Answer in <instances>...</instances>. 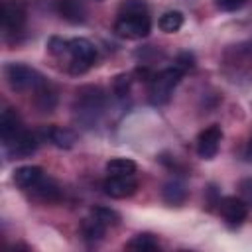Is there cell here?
<instances>
[{"label": "cell", "mask_w": 252, "mask_h": 252, "mask_svg": "<svg viewBox=\"0 0 252 252\" xmlns=\"http://www.w3.org/2000/svg\"><path fill=\"white\" fill-rule=\"evenodd\" d=\"M39 199H43V201H57L59 199V195H61V191H59V187H57V183L53 181V179H49V177H43L33 189H32Z\"/></svg>", "instance_id": "18"}, {"label": "cell", "mask_w": 252, "mask_h": 252, "mask_svg": "<svg viewBox=\"0 0 252 252\" xmlns=\"http://www.w3.org/2000/svg\"><path fill=\"white\" fill-rule=\"evenodd\" d=\"M22 130V120L18 116V112L14 108H6L0 116V136L2 142H8L10 138H14L18 132Z\"/></svg>", "instance_id": "11"}, {"label": "cell", "mask_w": 252, "mask_h": 252, "mask_svg": "<svg viewBox=\"0 0 252 252\" xmlns=\"http://www.w3.org/2000/svg\"><path fill=\"white\" fill-rule=\"evenodd\" d=\"M59 12L71 24H83L87 18V8L83 0H59Z\"/></svg>", "instance_id": "12"}, {"label": "cell", "mask_w": 252, "mask_h": 252, "mask_svg": "<svg viewBox=\"0 0 252 252\" xmlns=\"http://www.w3.org/2000/svg\"><path fill=\"white\" fill-rule=\"evenodd\" d=\"M43 177H45V173L39 165H22L14 171V183L20 189H30L32 191Z\"/></svg>", "instance_id": "10"}, {"label": "cell", "mask_w": 252, "mask_h": 252, "mask_svg": "<svg viewBox=\"0 0 252 252\" xmlns=\"http://www.w3.org/2000/svg\"><path fill=\"white\" fill-rule=\"evenodd\" d=\"M126 248H130V250H138V252H152V250H158L159 244H158V240H156L154 234H150V232H142V234H136V236L126 244Z\"/></svg>", "instance_id": "19"}, {"label": "cell", "mask_w": 252, "mask_h": 252, "mask_svg": "<svg viewBox=\"0 0 252 252\" xmlns=\"http://www.w3.org/2000/svg\"><path fill=\"white\" fill-rule=\"evenodd\" d=\"M161 197H163V201L169 203V205H181V203L187 199V187H185L181 181L171 179V181H167V183L163 185Z\"/></svg>", "instance_id": "15"}, {"label": "cell", "mask_w": 252, "mask_h": 252, "mask_svg": "<svg viewBox=\"0 0 252 252\" xmlns=\"http://www.w3.org/2000/svg\"><path fill=\"white\" fill-rule=\"evenodd\" d=\"M220 140H222V130H220V126L213 124V126L201 130L199 136H197V154H199V158H203V159L215 158L217 152H219Z\"/></svg>", "instance_id": "5"}, {"label": "cell", "mask_w": 252, "mask_h": 252, "mask_svg": "<svg viewBox=\"0 0 252 252\" xmlns=\"http://www.w3.org/2000/svg\"><path fill=\"white\" fill-rule=\"evenodd\" d=\"M104 230H106V224H102L100 220H96L94 217L91 219H85L81 222V234L85 236V240L89 242H96L104 236Z\"/></svg>", "instance_id": "17"}, {"label": "cell", "mask_w": 252, "mask_h": 252, "mask_svg": "<svg viewBox=\"0 0 252 252\" xmlns=\"http://www.w3.org/2000/svg\"><path fill=\"white\" fill-rule=\"evenodd\" d=\"M128 89H130V77L128 75H118L114 79V93L118 96H124L128 93Z\"/></svg>", "instance_id": "24"}, {"label": "cell", "mask_w": 252, "mask_h": 252, "mask_svg": "<svg viewBox=\"0 0 252 252\" xmlns=\"http://www.w3.org/2000/svg\"><path fill=\"white\" fill-rule=\"evenodd\" d=\"M179 69H191L193 67V55H189V53H181L179 57H177V63H175Z\"/></svg>", "instance_id": "27"}, {"label": "cell", "mask_w": 252, "mask_h": 252, "mask_svg": "<svg viewBox=\"0 0 252 252\" xmlns=\"http://www.w3.org/2000/svg\"><path fill=\"white\" fill-rule=\"evenodd\" d=\"M4 148L14 158H26V156H30V154L35 152L37 138H35V134H32V132H28V130L22 128L14 138H10L8 142H4Z\"/></svg>", "instance_id": "8"}, {"label": "cell", "mask_w": 252, "mask_h": 252, "mask_svg": "<svg viewBox=\"0 0 252 252\" xmlns=\"http://www.w3.org/2000/svg\"><path fill=\"white\" fill-rule=\"evenodd\" d=\"M26 24V10L16 0H4L2 4V28L6 33H18Z\"/></svg>", "instance_id": "6"}, {"label": "cell", "mask_w": 252, "mask_h": 252, "mask_svg": "<svg viewBox=\"0 0 252 252\" xmlns=\"http://www.w3.org/2000/svg\"><path fill=\"white\" fill-rule=\"evenodd\" d=\"M4 77L14 91H28V89L35 91L41 85H45L43 75H39L35 69L24 63H8L4 67Z\"/></svg>", "instance_id": "3"}, {"label": "cell", "mask_w": 252, "mask_h": 252, "mask_svg": "<svg viewBox=\"0 0 252 252\" xmlns=\"http://www.w3.org/2000/svg\"><path fill=\"white\" fill-rule=\"evenodd\" d=\"M91 215L96 220H100L102 224H106V226H112V224H118L120 222V215L114 209H108V207H93L91 209Z\"/></svg>", "instance_id": "22"}, {"label": "cell", "mask_w": 252, "mask_h": 252, "mask_svg": "<svg viewBox=\"0 0 252 252\" xmlns=\"http://www.w3.org/2000/svg\"><path fill=\"white\" fill-rule=\"evenodd\" d=\"M136 169H138V165L130 158H112L110 161H106L108 175H134Z\"/></svg>", "instance_id": "16"}, {"label": "cell", "mask_w": 252, "mask_h": 252, "mask_svg": "<svg viewBox=\"0 0 252 252\" xmlns=\"http://www.w3.org/2000/svg\"><path fill=\"white\" fill-rule=\"evenodd\" d=\"M158 26H159V30L165 32V33H175V32H179L181 26H183V14L177 12V10L165 12V14L159 18Z\"/></svg>", "instance_id": "20"}, {"label": "cell", "mask_w": 252, "mask_h": 252, "mask_svg": "<svg viewBox=\"0 0 252 252\" xmlns=\"http://www.w3.org/2000/svg\"><path fill=\"white\" fill-rule=\"evenodd\" d=\"M67 57H69V71L79 75L93 67L96 61L94 45L85 37H73L67 41Z\"/></svg>", "instance_id": "2"}, {"label": "cell", "mask_w": 252, "mask_h": 252, "mask_svg": "<svg viewBox=\"0 0 252 252\" xmlns=\"http://www.w3.org/2000/svg\"><path fill=\"white\" fill-rule=\"evenodd\" d=\"M77 94H79V104L83 110H96L104 102L102 91L98 87H83Z\"/></svg>", "instance_id": "14"}, {"label": "cell", "mask_w": 252, "mask_h": 252, "mask_svg": "<svg viewBox=\"0 0 252 252\" xmlns=\"http://www.w3.org/2000/svg\"><path fill=\"white\" fill-rule=\"evenodd\" d=\"M219 211L228 224H240L248 217V203L238 197H222L219 203Z\"/></svg>", "instance_id": "9"}, {"label": "cell", "mask_w": 252, "mask_h": 252, "mask_svg": "<svg viewBox=\"0 0 252 252\" xmlns=\"http://www.w3.org/2000/svg\"><path fill=\"white\" fill-rule=\"evenodd\" d=\"M43 136L51 142V144H55L57 148H73V144L77 142V136H75V132H71L69 128H61V126H47L45 128V132H43Z\"/></svg>", "instance_id": "13"}, {"label": "cell", "mask_w": 252, "mask_h": 252, "mask_svg": "<svg viewBox=\"0 0 252 252\" xmlns=\"http://www.w3.org/2000/svg\"><path fill=\"white\" fill-rule=\"evenodd\" d=\"M150 30H152V22L144 12H126L114 24L116 35L124 39H142L150 33Z\"/></svg>", "instance_id": "4"}, {"label": "cell", "mask_w": 252, "mask_h": 252, "mask_svg": "<svg viewBox=\"0 0 252 252\" xmlns=\"http://www.w3.org/2000/svg\"><path fill=\"white\" fill-rule=\"evenodd\" d=\"M102 189L112 199H126L136 193L138 183L132 175H108V179L102 183Z\"/></svg>", "instance_id": "7"}, {"label": "cell", "mask_w": 252, "mask_h": 252, "mask_svg": "<svg viewBox=\"0 0 252 252\" xmlns=\"http://www.w3.org/2000/svg\"><path fill=\"white\" fill-rule=\"evenodd\" d=\"M181 77H183V69H179L177 65L167 67L161 73L154 75V79L150 81V100L154 104H165L171 98L173 89L179 85Z\"/></svg>", "instance_id": "1"}, {"label": "cell", "mask_w": 252, "mask_h": 252, "mask_svg": "<svg viewBox=\"0 0 252 252\" xmlns=\"http://www.w3.org/2000/svg\"><path fill=\"white\" fill-rule=\"evenodd\" d=\"M248 158L252 159V136H250V142H248Z\"/></svg>", "instance_id": "28"}, {"label": "cell", "mask_w": 252, "mask_h": 252, "mask_svg": "<svg viewBox=\"0 0 252 252\" xmlns=\"http://www.w3.org/2000/svg\"><path fill=\"white\" fill-rule=\"evenodd\" d=\"M238 189H240V193H242V199H244L248 205H252V177L242 179L240 185H238Z\"/></svg>", "instance_id": "26"}, {"label": "cell", "mask_w": 252, "mask_h": 252, "mask_svg": "<svg viewBox=\"0 0 252 252\" xmlns=\"http://www.w3.org/2000/svg\"><path fill=\"white\" fill-rule=\"evenodd\" d=\"M246 0H217V8L222 12H234L244 6Z\"/></svg>", "instance_id": "25"}, {"label": "cell", "mask_w": 252, "mask_h": 252, "mask_svg": "<svg viewBox=\"0 0 252 252\" xmlns=\"http://www.w3.org/2000/svg\"><path fill=\"white\" fill-rule=\"evenodd\" d=\"M67 41L69 39H61V37H51L49 41H47V51L51 53V55H55V57H65L67 55Z\"/></svg>", "instance_id": "23"}, {"label": "cell", "mask_w": 252, "mask_h": 252, "mask_svg": "<svg viewBox=\"0 0 252 252\" xmlns=\"http://www.w3.org/2000/svg\"><path fill=\"white\" fill-rule=\"evenodd\" d=\"M55 93L47 87V85H41L39 89H35V104L41 112H51V108L55 106Z\"/></svg>", "instance_id": "21"}]
</instances>
